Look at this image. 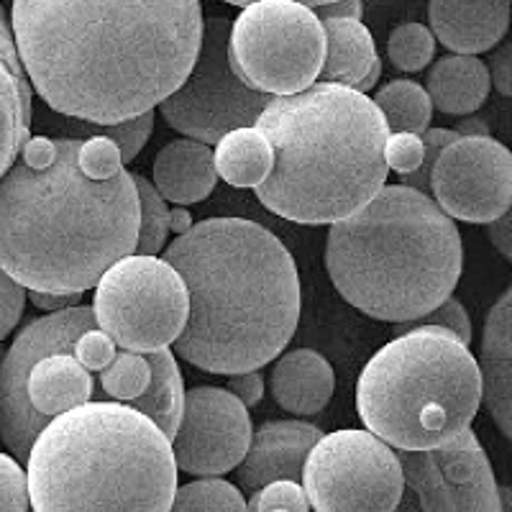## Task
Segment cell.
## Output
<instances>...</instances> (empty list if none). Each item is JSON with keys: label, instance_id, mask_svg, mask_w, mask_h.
Instances as JSON below:
<instances>
[{"label": "cell", "instance_id": "836d02e7", "mask_svg": "<svg viewBox=\"0 0 512 512\" xmlns=\"http://www.w3.org/2000/svg\"><path fill=\"white\" fill-rule=\"evenodd\" d=\"M0 59L8 67V72L16 80L18 95H21V108H24L26 121L31 123V82L24 72V64H21V57H18V47H16V36H13L11 24H8L6 13H3V6H0Z\"/></svg>", "mask_w": 512, "mask_h": 512}, {"label": "cell", "instance_id": "d6a6232c", "mask_svg": "<svg viewBox=\"0 0 512 512\" xmlns=\"http://www.w3.org/2000/svg\"><path fill=\"white\" fill-rule=\"evenodd\" d=\"M29 482L24 466L0 454V512H29Z\"/></svg>", "mask_w": 512, "mask_h": 512}, {"label": "cell", "instance_id": "9c48e42d", "mask_svg": "<svg viewBox=\"0 0 512 512\" xmlns=\"http://www.w3.org/2000/svg\"><path fill=\"white\" fill-rule=\"evenodd\" d=\"M187 308L180 274L157 256H126L95 285V323L121 351L146 354L175 344Z\"/></svg>", "mask_w": 512, "mask_h": 512}, {"label": "cell", "instance_id": "d4e9b609", "mask_svg": "<svg viewBox=\"0 0 512 512\" xmlns=\"http://www.w3.org/2000/svg\"><path fill=\"white\" fill-rule=\"evenodd\" d=\"M152 384V367L146 354L136 351H118L116 359L98 374L95 384V402H103L100 397H108L121 405H131L146 392Z\"/></svg>", "mask_w": 512, "mask_h": 512}, {"label": "cell", "instance_id": "ffe728a7", "mask_svg": "<svg viewBox=\"0 0 512 512\" xmlns=\"http://www.w3.org/2000/svg\"><path fill=\"white\" fill-rule=\"evenodd\" d=\"M425 95L446 116H466L482 108L489 95V67L477 57L448 54L428 72Z\"/></svg>", "mask_w": 512, "mask_h": 512}, {"label": "cell", "instance_id": "603a6c76", "mask_svg": "<svg viewBox=\"0 0 512 512\" xmlns=\"http://www.w3.org/2000/svg\"><path fill=\"white\" fill-rule=\"evenodd\" d=\"M146 359H149V367H152V384L128 408H134L136 413L152 420L164 433V438L172 441V436L177 433V425H180L182 400H185L180 369H177L175 354L167 349L146 351Z\"/></svg>", "mask_w": 512, "mask_h": 512}, {"label": "cell", "instance_id": "484cf974", "mask_svg": "<svg viewBox=\"0 0 512 512\" xmlns=\"http://www.w3.org/2000/svg\"><path fill=\"white\" fill-rule=\"evenodd\" d=\"M31 139V123L21 108L16 80L0 59V177L6 175L21 146Z\"/></svg>", "mask_w": 512, "mask_h": 512}, {"label": "cell", "instance_id": "cb8c5ba5", "mask_svg": "<svg viewBox=\"0 0 512 512\" xmlns=\"http://www.w3.org/2000/svg\"><path fill=\"white\" fill-rule=\"evenodd\" d=\"M377 111L382 113L387 131L395 134H415L423 136L431 126L433 105L425 95V88H420L413 80H392L387 82L372 100Z\"/></svg>", "mask_w": 512, "mask_h": 512}, {"label": "cell", "instance_id": "f35d334b", "mask_svg": "<svg viewBox=\"0 0 512 512\" xmlns=\"http://www.w3.org/2000/svg\"><path fill=\"white\" fill-rule=\"evenodd\" d=\"M489 85H495L497 93L510 98L512 95V47L502 41L497 52L492 54V72H489Z\"/></svg>", "mask_w": 512, "mask_h": 512}, {"label": "cell", "instance_id": "d590c367", "mask_svg": "<svg viewBox=\"0 0 512 512\" xmlns=\"http://www.w3.org/2000/svg\"><path fill=\"white\" fill-rule=\"evenodd\" d=\"M118 354V346L113 344L111 338L105 336L100 328H93L85 336L77 338L75 349H72V356L80 361L82 367L88 369L90 374H100Z\"/></svg>", "mask_w": 512, "mask_h": 512}, {"label": "cell", "instance_id": "2e32d148", "mask_svg": "<svg viewBox=\"0 0 512 512\" xmlns=\"http://www.w3.org/2000/svg\"><path fill=\"white\" fill-rule=\"evenodd\" d=\"M431 34L456 54L492 52L510 26V0H431Z\"/></svg>", "mask_w": 512, "mask_h": 512}, {"label": "cell", "instance_id": "277c9868", "mask_svg": "<svg viewBox=\"0 0 512 512\" xmlns=\"http://www.w3.org/2000/svg\"><path fill=\"white\" fill-rule=\"evenodd\" d=\"M274 154L272 172L256 187L274 216L305 226L354 216L387 182V123L367 95L318 82L272 98L256 118Z\"/></svg>", "mask_w": 512, "mask_h": 512}, {"label": "cell", "instance_id": "60d3db41", "mask_svg": "<svg viewBox=\"0 0 512 512\" xmlns=\"http://www.w3.org/2000/svg\"><path fill=\"white\" fill-rule=\"evenodd\" d=\"M31 303L39 310H47V313H59V310L75 308L82 300V295H52V292H26Z\"/></svg>", "mask_w": 512, "mask_h": 512}, {"label": "cell", "instance_id": "5b68a950", "mask_svg": "<svg viewBox=\"0 0 512 512\" xmlns=\"http://www.w3.org/2000/svg\"><path fill=\"white\" fill-rule=\"evenodd\" d=\"M459 228L428 195L384 185L333 223L326 267L346 303L384 323H410L451 297L461 277Z\"/></svg>", "mask_w": 512, "mask_h": 512}, {"label": "cell", "instance_id": "3957f363", "mask_svg": "<svg viewBox=\"0 0 512 512\" xmlns=\"http://www.w3.org/2000/svg\"><path fill=\"white\" fill-rule=\"evenodd\" d=\"M187 290L175 354L210 374L259 372L300 323V277L287 246L262 223L208 218L164 251Z\"/></svg>", "mask_w": 512, "mask_h": 512}, {"label": "cell", "instance_id": "7a4b0ae2", "mask_svg": "<svg viewBox=\"0 0 512 512\" xmlns=\"http://www.w3.org/2000/svg\"><path fill=\"white\" fill-rule=\"evenodd\" d=\"M136 239L139 195L105 136H34L0 177V267L24 290L85 295Z\"/></svg>", "mask_w": 512, "mask_h": 512}, {"label": "cell", "instance_id": "8fae6325", "mask_svg": "<svg viewBox=\"0 0 512 512\" xmlns=\"http://www.w3.org/2000/svg\"><path fill=\"white\" fill-rule=\"evenodd\" d=\"M226 18H208L203 24V41L190 75L180 88L159 103L164 121L177 134L190 136L205 146H216L236 128H254L256 118L269 105V95L256 93L228 62Z\"/></svg>", "mask_w": 512, "mask_h": 512}, {"label": "cell", "instance_id": "8992f818", "mask_svg": "<svg viewBox=\"0 0 512 512\" xmlns=\"http://www.w3.org/2000/svg\"><path fill=\"white\" fill-rule=\"evenodd\" d=\"M26 466L34 512H167L177 492L169 441L121 402L49 420Z\"/></svg>", "mask_w": 512, "mask_h": 512}, {"label": "cell", "instance_id": "4dcf8cb0", "mask_svg": "<svg viewBox=\"0 0 512 512\" xmlns=\"http://www.w3.org/2000/svg\"><path fill=\"white\" fill-rule=\"evenodd\" d=\"M423 326L443 328V331L454 333L464 346L472 344V320H469V313H466L464 305H461L456 297L443 300L436 310H431V313L423 315V318L410 320V323H397L395 333L397 336H402V333L415 331V328H423Z\"/></svg>", "mask_w": 512, "mask_h": 512}, {"label": "cell", "instance_id": "7bdbcfd3", "mask_svg": "<svg viewBox=\"0 0 512 512\" xmlns=\"http://www.w3.org/2000/svg\"><path fill=\"white\" fill-rule=\"evenodd\" d=\"M190 228H192L190 210H185L182 205L175 210H169V231H175L177 236H182V233H187Z\"/></svg>", "mask_w": 512, "mask_h": 512}, {"label": "cell", "instance_id": "83f0119b", "mask_svg": "<svg viewBox=\"0 0 512 512\" xmlns=\"http://www.w3.org/2000/svg\"><path fill=\"white\" fill-rule=\"evenodd\" d=\"M139 195V239H136V256H157L164 249L169 233V208L157 187L144 175H131Z\"/></svg>", "mask_w": 512, "mask_h": 512}, {"label": "cell", "instance_id": "ac0fdd59", "mask_svg": "<svg viewBox=\"0 0 512 512\" xmlns=\"http://www.w3.org/2000/svg\"><path fill=\"white\" fill-rule=\"evenodd\" d=\"M274 402L292 415H315L331 402L336 374L318 351L295 349L280 356L269 379Z\"/></svg>", "mask_w": 512, "mask_h": 512}, {"label": "cell", "instance_id": "6da1fadb", "mask_svg": "<svg viewBox=\"0 0 512 512\" xmlns=\"http://www.w3.org/2000/svg\"><path fill=\"white\" fill-rule=\"evenodd\" d=\"M31 90L95 126L152 111L180 88L203 41L200 0H13Z\"/></svg>", "mask_w": 512, "mask_h": 512}, {"label": "cell", "instance_id": "e0dca14e", "mask_svg": "<svg viewBox=\"0 0 512 512\" xmlns=\"http://www.w3.org/2000/svg\"><path fill=\"white\" fill-rule=\"evenodd\" d=\"M512 290L502 292L497 305L489 310L484 323L482 354H479V379H482V402L495 418L505 438L512 436V346H510Z\"/></svg>", "mask_w": 512, "mask_h": 512}, {"label": "cell", "instance_id": "f1b7e54d", "mask_svg": "<svg viewBox=\"0 0 512 512\" xmlns=\"http://www.w3.org/2000/svg\"><path fill=\"white\" fill-rule=\"evenodd\" d=\"M436 54V39L423 24L397 26L387 41V57L400 72H420Z\"/></svg>", "mask_w": 512, "mask_h": 512}, {"label": "cell", "instance_id": "bcb514c9", "mask_svg": "<svg viewBox=\"0 0 512 512\" xmlns=\"http://www.w3.org/2000/svg\"><path fill=\"white\" fill-rule=\"evenodd\" d=\"M231 6H251V3H259V0H226ZM292 3H300V6H308V8H320L326 6V3H333V0H292Z\"/></svg>", "mask_w": 512, "mask_h": 512}, {"label": "cell", "instance_id": "44dd1931", "mask_svg": "<svg viewBox=\"0 0 512 512\" xmlns=\"http://www.w3.org/2000/svg\"><path fill=\"white\" fill-rule=\"evenodd\" d=\"M320 26L326 39V57L318 77L331 85L356 88L379 62L372 34L361 21H320Z\"/></svg>", "mask_w": 512, "mask_h": 512}, {"label": "cell", "instance_id": "52a82bcc", "mask_svg": "<svg viewBox=\"0 0 512 512\" xmlns=\"http://www.w3.org/2000/svg\"><path fill=\"white\" fill-rule=\"evenodd\" d=\"M482 405L477 359L454 333L415 328L377 351L356 384V410L397 451H431L472 428Z\"/></svg>", "mask_w": 512, "mask_h": 512}, {"label": "cell", "instance_id": "7c38bea8", "mask_svg": "<svg viewBox=\"0 0 512 512\" xmlns=\"http://www.w3.org/2000/svg\"><path fill=\"white\" fill-rule=\"evenodd\" d=\"M420 512H505L500 487L472 428L431 451H397Z\"/></svg>", "mask_w": 512, "mask_h": 512}, {"label": "cell", "instance_id": "ee69618b", "mask_svg": "<svg viewBox=\"0 0 512 512\" xmlns=\"http://www.w3.org/2000/svg\"><path fill=\"white\" fill-rule=\"evenodd\" d=\"M459 136H489L487 134V123L479 121V118H472V121H461L459 126L454 128Z\"/></svg>", "mask_w": 512, "mask_h": 512}, {"label": "cell", "instance_id": "e575fe53", "mask_svg": "<svg viewBox=\"0 0 512 512\" xmlns=\"http://www.w3.org/2000/svg\"><path fill=\"white\" fill-rule=\"evenodd\" d=\"M384 162L387 169L397 172L400 177L413 175L423 162V141L415 134H392L384 144Z\"/></svg>", "mask_w": 512, "mask_h": 512}, {"label": "cell", "instance_id": "ab89813d", "mask_svg": "<svg viewBox=\"0 0 512 512\" xmlns=\"http://www.w3.org/2000/svg\"><path fill=\"white\" fill-rule=\"evenodd\" d=\"M313 13L318 16V21H361L364 6H361V0H333L326 6L313 8Z\"/></svg>", "mask_w": 512, "mask_h": 512}, {"label": "cell", "instance_id": "ba28073f", "mask_svg": "<svg viewBox=\"0 0 512 512\" xmlns=\"http://www.w3.org/2000/svg\"><path fill=\"white\" fill-rule=\"evenodd\" d=\"M326 57L323 26L313 8L292 0L251 3L231 24L228 62L251 90L295 95L315 85Z\"/></svg>", "mask_w": 512, "mask_h": 512}, {"label": "cell", "instance_id": "1f68e13d", "mask_svg": "<svg viewBox=\"0 0 512 512\" xmlns=\"http://www.w3.org/2000/svg\"><path fill=\"white\" fill-rule=\"evenodd\" d=\"M246 512H310V502L300 484L272 482L259 492H251Z\"/></svg>", "mask_w": 512, "mask_h": 512}, {"label": "cell", "instance_id": "7dc6e473", "mask_svg": "<svg viewBox=\"0 0 512 512\" xmlns=\"http://www.w3.org/2000/svg\"><path fill=\"white\" fill-rule=\"evenodd\" d=\"M395 512H420V510H418V502H415L413 497H405V495H402L400 505L395 507Z\"/></svg>", "mask_w": 512, "mask_h": 512}, {"label": "cell", "instance_id": "d6986e66", "mask_svg": "<svg viewBox=\"0 0 512 512\" xmlns=\"http://www.w3.org/2000/svg\"><path fill=\"white\" fill-rule=\"evenodd\" d=\"M154 182L164 200L177 205L200 203L216 190V164L213 149L200 141H169L154 159Z\"/></svg>", "mask_w": 512, "mask_h": 512}, {"label": "cell", "instance_id": "7402d4cb", "mask_svg": "<svg viewBox=\"0 0 512 512\" xmlns=\"http://www.w3.org/2000/svg\"><path fill=\"white\" fill-rule=\"evenodd\" d=\"M216 175L233 187H259L272 172L274 154L259 128H236L213 152Z\"/></svg>", "mask_w": 512, "mask_h": 512}, {"label": "cell", "instance_id": "74e56055", "mask_svg": "<svg viewBox=\"0 0 512 512\" xmlns=\"http://www.w3.org/2000/svg\"><path fill=\"white\" fill-rule=\"evenodd\" d=\"M228 392H231L246 410L254 408V405H259L264 397V377L259 372L233 374V377L228 379Z\"/></svg>", "mask_w": 512, "mask_h": 512}, {"label": "cell", "instance_id": "30bf717a", "mask_svg": "<svg viewBox=\"0 0 512 512\" xmlns=\"http://www.w3.org/2000/svg\"><path fill=\"white\" fill-rule=\"evenodd\" d=\"M300 487L315 512H395L405 495L397 451L369 431L320 436Z\"/></svg>", "mask_w": 512, "mask_h": 512}, {"label": "cell", "instance_id": "b9f144b4", "mask_svg": "<svg viewBox=\"0 0 512 512\" xmlns=\"http://www.w3.org/2000/svg\"><path fill=\"white\" fill-rule=\"evenodd\" d=\"M487 233H489V241L500 249V254L505 259H512V231H510V216H500L497 221L487 223Z\"/></svg>", "mask_w": 512, "mask_h": 512}, {"label": "cell", "instance_id": "f6af8a7d", "mask_svg": "<svg viewBox=\"0 0 512 512\" xmlns=\"http://www.w3.org/2000/svg\"><path fill=\"white\" fill-rule=\"evenodd\" d=\"M379 75H382V62H377V64H374L372 70H369V75L364 77V80H361L359 85H356V88H351V90H356V93H361V95H367L369 90H372L374 85H377Z\"/></svg>", "mask_w": 512, "mask_h": 512}, {"label": "cell", "instance_id": "f546056e", "mask_svg": "<svg viewBox=\"0 0 512 512\" xmlns=\"http://www.w3.org/2000/svg\"><path fill=\"white\" fill-rule=\"evenodd\" d=\"M154 128V111H146L136 118H128V121L111 123V126H95L88 123L85 131H90L93 136H105L116 144L118 154H121V162L128 164L139 157V152L144 149V144L149 141Z\"/></svg>", "mask_w": 512, "mask_h": 512}, {"label": "cell", "instance_id": "4fadbf2b", "mask_svg": "<svg viewBox=\"0 0 512 512\" xmlns=\"http://www.w3.org/2000/svg\"><path fill=\"white\" fill-rule=\"evenodd\" d=\"M431 195L448 218L497 221L512 203L510 149L492 136H459L433 164Z\"/></svg>", "mask_w": 512, "mask_h": 512}, {"label": "cell", "instance_id": "4316f807", "mask_svg": "<svg viewBox=\"0 0 512 512\" xmlns=\"http://www.w3.org/2000/svg\"><path fill=\"white\" fill-rule=\"evenodd\" d=\"M167 512H246V497L226 479H198L177 487Z\"/></svg>", "mask_w": 512, "mask_h": 512}, {"label": "cell", "instance_id": "5bb4252c", "mask_svg": "<svg viewBox=\"0 0 512 512\" xmlns=\"http://www.w3.org/2000/svg\"><path fill=\"white\" fill-rule=\"evenodd\" d=\"M246 408L221 387H195L185 392L172 456L177 469L192 477H218L241 464L251 441Z\"/></svg>", "mask_w": 512, "mask_h": 512}, {"label": "cell", "instance_id": "8d00e7d4", "mask_svg": "<svg viewBox=\"0 0 512 512\" xmlns=\"http://www.w3.org/2000/svg\"><path fill=\"white\" fill-rule=\"evenodd\" d=\"M26 290L0 267V341H6L24 315Z\"/></svg>", "mask_w": 512, "mask_h": 512}, {"label": "cell", "instance_id": "9a60e30c", "mask_svg": "<svg viewBox=\"0 0 512 512\" xmlns=\"http://www.w3.org/2000/svg\"><path fill=\"white\" fill-rule=\"evenodd\" d=\"M320 436V428L305 420H269L259 425L236 466V484L246 492H259L272 482L300 484L305 459Z\"/></svg>", "mask_w": 512, "mask_h": 512}]
</instances>
